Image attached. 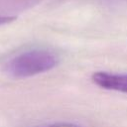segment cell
Here are the masks:
<instances>
[{
	"label": "cell",
	"mask_w": 127,
	"mask_h": 127,
	"mask_svg": "<svg viewBox=\"0 0 127 127\" xmlns=\"http://www.w3.org/2000/svg\"><path fill=\"white\" fill-rule=\"evenodd\" d=\"M59 63L58 56L46 48H31L24 50L5 64V71L14 78H27L53 69Z\"/></svg>",
	"instance_id": "1"
},
{
	"label": "cell",
	"mask_w": 127,
	"mask_h": 127,
	"mask_svg": "<svg viewBox=\"0 0 127 127\" xmlns=\"http://www.w3.org/2000/svg\"><path fill=\"white\" fill-rule=\"evenodd\" d=\"M91 79L101 88L127 93V73L96 71L92 74Z\"/></svg>",
	"instance_id": "2"
},
{
	"label": "cell",
	"mask_w": 127,
	"mask_h": 127,
	"mask_svg": "<svg viewBox=\"0 0 127 127\" xmlns=\"http://www.w3.org/2000/svg\"><path fill=\"white\" fill-rule=\"evenodd\" d=\"M41 0H0V16H5V11L27 9Z\"/></svg>",
	"instance_id": "3"
},
{
	"label": "cell",
	"mask_w": 127,
	"mask_h": 127,
	"mask_svg": "<svg viewBox=\"0 0 127 127\" xmlns=\"http://www.w3.org/2000/svg\"><path fill=\"white\" fill-rule=\"evenodd\" d=\"M15 19H16V17H14V16H0V26L9 24V23L13 22Z\"/></svg>",
	"instance_id": "4"
},
{
	"label": "cell",
	"mask_w": 127,
	"mask_h": 127,
	"mask_svg": "<svg viewBox=\"0 0 127 127\" xmlns=\"http://www.w3.org/2000/svg\"><path fill=\"white\" fill-rule=\"evenodd\" d=\"M42 127H80V126L70 124V123H54V124H49V125L42 126Z\"/></svg>",
	"instance_id": "5"
}]
</instances>
